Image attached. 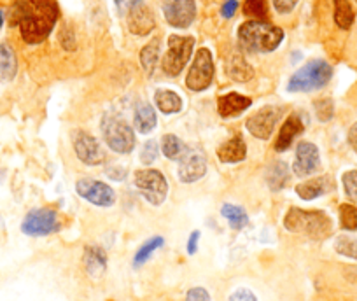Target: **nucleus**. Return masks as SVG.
<instances>
[{
	"label": "nucleus",
	"instance_id": "nucleus-1",
	"mask_svg": "<svg viewBox=\"0 0 357 301\" xmlns=\"http://www.w3.org/2000/svg\"><path fill=\"white\" fill-rule=\"evenodd\" d=\"M58 16L60 9L54 0H23L15 11V22L26 44H40L53 32Z\"/></svg>",
	"mask_w": 357,
	"mask_h": 301
},
{
	"label": "nucleus",
	"instance_id": "nucleus-2",
	"mask_svg": "<svg viewBox=\"0 0 357 301\" xmlns=\"http://www.w3.org/2000/svg\"><path fill=\"white\" fill-rule=\"evenodd\" d=\"M284 40V30L264 22H245L238 29V43L249 53H272Z\"/></svg>",
	"mask_w": 357,
	"mask_h": 301
},
{
	"label": "nucleus",
	"instance_id": "nucleus-3",
	"mask_svg": "<svg viewBox=\"0 0 357 301\" xmlns=\"http://www.w3.org/2000/svg\"><path fill=\"white\" fill-rule=\"evenodd\" d=\"M284 226L291 233H303L307 237L326 238L331 233V219L319 210H301L293 207L284 217Z\"/></svg>",
	"mask_w": 357,
	"mask_h": 301
},
{
	"label": "nucleus",
	"instance_id": "nucleus-4",
	"mask_svg": "<svg viewBox=\"0 0 357 301\" xmlns=\"http://www.w3.org/2000/svg\"><path fill=\"white\" fill-rule=\"evenodd\" d=\"M333 75V68L324 60H310L300 70L291 75L287 90L291 93H303V91L321 90L329 83Z\"/></svg>",
	"mask_w": 357,
	"mask_h": 301
},
{
	"label": "nucleus",
	"instance_id": "nucleus-5",
	"mask_svg": "<svg viewBox=\"0 0 357 301\" xmlns=\"http://www.w3.org/2000/svg\"><path fill=\"white\" fill-rule=\"evenodd\" d=\"M102 135L109 149L119 155H128L135 147V133L132 126L116 114H105L102 119Z\"/></svg>",
	"mask_w": 357,
	"mask_h": 301
},
{
	"label": "nucleus",
	"instance_id": "nucleus-6",
	"mask_svg": "<svg viewBox=\"0 0 357 301\" xmlns=\"http://www.w3.org/2000/svg\"><path fill=\"white\" fill-rule=\"evenodd\" d=\"M195 39L190 36H170L168 37V49L165 53L161 68L167 75L175 77L183 72L193 54Z\"/></svg>",
	"mask_w": 357,
	"mask_h": 301
},
{
	"label": "nucleus",
	"instance_id": "nucleus-7",
	"mask_svg": "<svg viewBox=\"0 0 357 301\" xmlns=\"http://www.w3.org/2000/svg\"><path fill=\"white\" fill-rule=\"evenodd\" d=\"M58 230H60V217L54 208H33L22 222V231L29 237H46Z\"/></svg>",
	"mask_w": 357,
	"mask_h": 301
},
{
	"label": "nucleus",
	"instance_id": "nucleus-8",
	"mask_svg": "<svg viewBox=\"0 0 357 301\" xmlns=\"http://www.w3.org/2000/svg\"><path fill=\"white\" fill-rule=\"evenodd\" d=\"M135 187L151 205H161L167 198L168 183L160 170L144 169L135 172Z\"/></svg>",
	"mask_w": 357,
	"mask_h": 301
},
{
	"label": "nucleus",
	"instance_id": "nucleus-9",
	"mask_svg": "<svg viewBox=\"0 0 357 301\" xmlns=\"http://www.w3.org/2000/svg\"><path fill=\"white\" fill-rule=\"evenodd\" d=\"M212 79H214V61H212V54L207 47H202L195 54L193 65H191L190 72H188L186 86L191 91H204L211 86Z\"/></svg>",
	"mask_w": 357,
	"mask_h": 301
},
{
	"label": "nucleus",
	"instance_id": "nucleus-10",
	"mask_svg": "<svg viewBox=\"0 0 357 301\" xmlns=\"http://www.w3.org/2000/svg\"><path fill=\"white\" fill-rule=\"evenodd\" d=\"M72 146H74L75 156L86 165H100L105 162V153L98 140L82 130L72 132Z\"/></svg>",
	"mask_w": 357,
	"mask_h": 301
},
{
	"label": "nucleus",
	"instance_id": "nucleus-11",
	"mask_svg": "<svg viewBox=\"0 0 357 301\" xmlns=\"http://www.w3.org/2000/svg\"><path fill=\"white\" fill-rule=\"evenodd\" d=\"M75 191L79 196L97 207H111L116 201L114 190L102 180L79 179L75 184Z\"/></svg>",
	"mask_w": 357,
	"mask_h": 301
},
{
	"label": "nucleus",
	"instance_id": "nucleus-12",
	"mask_svg": "<svg viewBox=\"0 0 357 301\" xmlns=\"http://www.w3.org/2000/svg\"><path fill=\"white\" fill-rule=\"evenodd\" d=\"M279 114L280 111L277 107H273V105L261 107L259 111L249 116V119L245 121V128L256 139L268 140L272 137L273 130H275L277 121H279Z\"/></svg>",
	"mask_w": 357,
	"mask_h": 301
},
{
	"label": "nucleus",
	"instance_id": "nucleus-13",
	"mask_svg": "<svg viewBox=\"0 0 357 301\" xmlns=\"http://www.w3.org/2000/svg\"><path fill=\"white\" fill-rule=\"evenodd\" d=\"M163 15L168 25L175 29H188L197 16L195 0H165Z\"/></svg>",
	"mask_w": 357,
	"mask_h": 301
},
{
	"label": "nucleus",
	"instance_id": "nucleus-14",
	"mask_svg": "<svg viewBox=\"0 0 357 301\" xmlns=\"http://www.w3.org/2000/svg\"><path fill=\"white\" fill-rule=\"evenodd\" d=\"M207 173V160L198 150H188L183 158L178 160L177 177L181 183L191 184L200 180Z\"/></svg>",
	"mask_w": 357,
	"mask_h": 301
},
{
	"label": "nucleus",
	"instance_id": "nucleus-15",
	"mask_svg": "<svg viewBox=\"0 0 357 301\" xmlns=\"http://www.w3.org/2000/svg\"><path fill=\"white\" fill-rule=\"evenodd\" d=\"M321 167V156L315 144L300 142L296 147V158L293 163V172L298 177H307L310 173L317 172Z\"/></svg>",
	"mask_w": 357,
	"mask_h": 301
},
{
	"label": "nucleus",
	"instance_id": "nucleus-16",
	"mask_svg": "<svg viewBox=\"0 0 357 301\" xmlns=\"http://www.w3.org/2000/svg\"><path fill=\"white\" fill-rule=\"evenodd\" d=\"M126 25L133 36L144 37L153 32L154 26H156V20H154L153 11L147 6L140 4L126 15Z\"/></svg>",
	"mask_w": 357,
	"mask_h": 301
},
{
	"label": "nucleus",
	"instance_id": "nucleus-17",
	"mask_svg": "<svg viewBox=\"0 0 357 301\" xmlns=\"http://www.w3.org/2000/svg\"><path fill=\"white\" fill-rule=\"evenodd\" d=\"M305 130L303 121L298 114H291L289 118L284 121L282 128H280L279 137H277V142H275V150L277 153H282V150L289 149L293 140L300 135L301 132Z\"/></svg>",
	"mask_w": 357,
	"mask_h": 301
},
{
	"label": "nucleus",
	"instance_id": "nucleus-18",
	"mask_svg": "<svg viewBox=\"0 0 357 301\" xmlns=\"http://www.w3.org/2000/svg\"><path fill=\"white\" fill-rule=\"evenodd\" d=\"M84 268L91 279H100L107 270V254L98 245H89L84 251Z\"/></svg>",
	"mask_w": 357,
	"mask_h": 301
},
{
	"label": "nucleus",
	"instance_id": "nucleus-19",
	"mask_svg": "<svg viewBox=\"0 0 357 301\" xmlns=\"http://www.w3.org/2000/svg\"><path fill=\"white\" fill-rule=\"evenodd\" d=\"M252 100L249 97H243L238 93H226L219 97L218 112L222 118H233V116L242 114L245 109L250 107Z\"/></svg>",
	"mask_w": 357,
	"mask_h": 301
},
{
	"label": "nucleus",
	"instance_id": "nucleus-20",
	"mask_svg": "<svg viewBox=\"0 0 357 301\" xmlns=\"http://www.w3.org/2000/svg\"><path fill=\"white\" fill-rule=\"evenodd\" d=\"M335 187L333 180L328 176L317 177V179L305 180V183L298 184L296 186V194L301 200H315V198L322 196L328 191H331Z\"/></svg>",
	"mask_w": 357,
	"mask_h": 301
},
{
	"label": "nucleus",
	"instance_id": "nucleus-21",
	"mask_svg": "<svg viewBox=\"0 0 357 301\" xmlns=\"http://www.w3.org/2000/svg\"><path fill=\"white\" fill-rule=\"evenodd\" d=\"M247 156V147L245 142L240 135H235L233 139H229L228 142L222 144L218 149V158L222 163H238L243 162Z\"/></svg>",
	"mask_w": 357,
	"mask_h": 301
},
{
	"label": "nucleus",
	"instance_id": "nucleus-22",
	"mask_svg": "<svg viewBox=\"0 0 357 301\" xmlns=\"http://www.w3.org/2000/svg\"><path fill=\"white\" fill-rule=\"evenodd\" d=\"M226 74H228L229 79L236 81V83H247L254 77L252 67L240 53H233L229 56L228 63H226Z\"/></svg>",
	"mask_w": 357,
	"mask_h": 301
},
{
	"label": "nucleus",
	"instance_id": "nucleus-23",
	"mask_svg": "<svg viewBox=\"0 0 357 301\" xmlns=\"http://www.w3.org/2000/svg\"><path fill=\"white\" fill-rule=\"evenodd\" d=\"M18 72V60L16 53L8 43L0 44V83H9L16 77Z\"/></svg>",
	"mask_w": 357,
	"mask_h": 301
},
{
	"label": "nucleus",
	"instance_id": "nucleus-24",
	"mask_svg": "<svg viewBox=\"0 0 357 301\" xmlns=\"http://www.w3.org/2000/svg\"><path fill=\"white\" fill-rule=\"evenodd\" d=\"M133 123L139 133H151L158 125V118L154 109L149 104H139L133 116Z\"/></svg>",
	"mask_w": 357,
	"mask_h": 301
},
{
	"label": "nucleus",
	"instance_id": "nucleus-25",
	"mask_svg": "<svg viewBox=\"0 0 357 301\" xmlns=\"http://www.w3.org/2000/svg\"><path fill=\"white\" fill-rule=\"evenodd\" d=\"M289 180V167L284 162H275L266 169V183L272 191H280Z\"/></svg>",
	"mask_w": 357,
	"mask_h": 301
},
{
	"label": "nucleus",
	"instance_id": "nucleus-26",
	"mask_svg": "<svg viewBox=\"0 0 357 301\" xmlns=\"http://www.w3.org/2000/svg\"><path fill=\"white\" fill-rule=\"evenodd\" d=\"M154 102L163 114H175L183 109V100L177 93L170 90H158L154 93Z\"/></svg>",
	"mask_w": 357,
	"mask_h": 301
},
{
	"label": "nucleus",
	"instance_id": "nucleus-27",
	"mask_svg": "<svg viewBox=\"0 0 357 301\" xmlns=\"http://www.w3.org/2000/svg\"><path fill=\"white\" fill-rule=\"evenodd\" d=\"M161 150H163V155L167 156L168 160H175V162H178V160L183 158L190 149H188L186 144L178 139L177 135L168 133V135H165L163 139H161Z\"/></svg>",
	"mask_w": 357,
	"mask_h": 301
},
{
	"label": "nucleus",
	"instance_id": "nucleus-28",
	"mask_svg": "<svg viewBox=\"0 0 357 301\" xmlns=\"http://www.w3.org/2000/svg\"><path fill=\"white\" fill-rule=\"evenodd\" d=\"M221 214L229 222L233 230H242V228L249 224V215H247V212L240 205L225 203L221 208Z\"/></svg>",
	"mask_w": 357,
	"mask_h": 301
},
{
	"label": "nucleus",
	"instance_id": "nucleus-29",
	"mask_svg": "<svg viewBox=\"0 0 357 301\" xmlns=\"http://www.w3.org/2000/svg\"><path fill=\"white\" fill-rule=\"evenodd\" d=\"M356 15H354L350 0H335V22L340 29L349 30L352 26Z\"/></svg>",
	"mask_w": 357,
	"mask_h": 301
},
{
	"label": "nucleus",
	"instance_id": "nucleus-30",
	"mask_svg": "<svg viewBox=\"0 0 357 301\" xmlns=\"http://www.w3.org/2000/svg\"><path fill=\"white\" fill-rule=\"evenodd\" d=\"M158 58H160V39H153L140 51V63H142L146 74H153L154 68H156Z\"/></svg>",
	"mask_w": 357,
	"mask_h": 301
},
{
	"label": "nucleus",
	"instance_id": "nucleus-31",
	"mask_svg": "<svg viewBox=\"0 0 357 301\" xmlns=\"http://www.w3.org/2000/svg\"><path fill=\"white\" fill-rule=\"evenodd\" d=\"M163 245H165V240L161 237H153V238H151V240H147L146 244H144L142 247H140L139 251H137L135 258H133V265H135V266H142L144 263H146L147 259H149L151 256H153V252L158 251V249H160V247H163Z\"/></svg>",
	"mask_w": 357,
	"mask_h": 301
},
{
	"label": "nucleus",
	"instance_id": "nucleus-32",
	"mask_svg": "<svg viewBox=\"0 0 357 301\" xmlns=\"http://www.w3.org/2000/svg\"><path fill=\"white\" fill-rule=\"evenodd\" d=\"M243 13L256 22H263L268 18V2L266 0H245Z\"/></svg>",
	"mask_w": 357,
	"mask_h": 301
},
{
	"label": "nucleus",
	"instance_id": "nucleus-33",
	"mask_svg": "<svg viewBox=\"0 0 357 301\" xmlns=\"http://www.w3.org/2000/svg\"><path fill=\"white\" fill-rule=\"evenodd\" d=\"M340 221L345 230H357V208L350 203L340 205Z\"/></svg>",
	"mask_w": 357,
	"mask_h": 301
},
{
	"label": "nucleus",
	"instance_id": "nucleus-34",
	"mask_svg": "<svg viewBox=\"0 0 357 301\" xmlns=\"http://www.w3.org/2000/svg\"><path fill=\"white\" fill-rule=\"evenodd\" d=\"M335 249L338 254L347 256V258L357 259V238L340 237L338 240H336Z\"/></svg>",
	"mask_w": 357,
	"mask_h": 301
},
{
	"label": "nucleus",
	"instance_id": "nucleus-35",
	"mask_svg": "<svg viewBox=\"0 0 357 301\" xmlns=\"http://www.w3.org/2000/svg\"><path fill=\"white\" fill-rule=\"evenodd\" d=\"M158 158V142L156 140H147L142 147V153H140V162L144 165H151V163L156 162Z\"/></svg>",
	"mask_w": 357,
	"mask_h": 301
},
{
	"label": "nucleus",
	"instance_id": "nucleus-36",
	"mask_svg": "<svg viewBox=\"0 0 357 301\" xmlns=\"http://www.w3.org/2000/svg\"><path fill=\"white\" fill-rule=\"evenodd\" d=\"M343 187H345L347 196L357 200V172L350 170V172L343 173Z\"/></svg>",
	"mask_w": 357,
	"mask_h": 301
},
{
	"label": "nucleus",
	"instance_id": "nucleus-37",
	"mask_svg": "<svg viewBox=\"0 0 357 301\" xmlns=\"http://www.w3.org/2000/svg\"><path fill=\"white\" fill-rule=\"evenodd\" d=\"M315 109H317V118L321 121H328L333 116V102L331 100H319L315 102Z\"/></svg>",
	"mask_w": 357,
	"mask_h": 301
},
{
	"label": "nucleus",
	"instance_id": "nucleus-38",
	"mask_svg": "<svg viewBox=\"0 0 357 301\" xmlns=\"http://www.w3.org/2000/svg\"><path fill=\"white\" fill-rule=\"evenodd\" d=\"M60 43L63 46V49L74 51L75 49V36L72 32L70 26H63L60 32Z\"/></svg>",
	"mask_w": 357,
	"mask_h": 301
},
{
	"label": "nucleus",
	"instance_id": "nucleus-39",
	"mask_svg": "<svg viewBox=\"0 0 357 301\" xmlns=\"http://www.w3.org/2000/svg\"><path fill=\"white\" fill-rule=\"evenodd\" d=\"M186 301H211V294L204 287H193L188 291Z\"/></svg>",
	"mask_w": 357,
	"mask_h": 301
},
{
	"label": "nucleus",
	"instance_id": "nucleus-40",
	"mask_svg": "<svg viewBox=\"0 0 357 301\" xmlns=\"http://www.w3.org/2000/svg\"><path fill=\"white\" fill-rule=\"evenodd\" d=\"M298 0H273V6H275L277 13L280 15H287V13L293 11L296 8Z\"/></svg>",
	"mask_w": 357,
	"mask_h": 301
},
{
	"label": "nucleus",
	"instance_id": "nucleus-41",
	"mask_svg": "<svg viewBox=\"0 0 357 301\" xmlns=\"http://www.w3.org/2000/svg\"><path fill=\"white\" fill-rule=\"evenodd\" d=\"M114 4H116V8L119 9V13H121V15H128L133 8H137V6L142 4V0H114Z\"/></svg>",
	"mask_w": 357,
	"mask_h": 301
},
{
	"label": "nucleus",
	"instance_id": "nucleus-42",
	"mask_svg": "<svg viewBox=\"0 0 357 301\" xmlns=\"http://www.w3.org/2000/svg\"><path fill=\"white\" fill-rule=\"evenodd\" d=\"M229 301H257L252 291L249 289H236L235 293L229 296Z\"/></svg>",
	"mask_w": 357,
	"mask_h": 301
},
{
	"label": "nucleus",
	"instance_id": "nucleus-43",
	"mask_svg": "<svg viewBox=\"0 0 357 301\" xmlns=\"http://www.w3.org/2000/svg\"><path fill=\"white\" fill-rule=\"evenodd\" d=\"M236 9H238V2H236V0H226L221 8V15L225 16V18H231V16H235Z\"/></svg>",
	"mask_w": 357,
	"mask_h": 301
},
{
	"label": "nucleus",
	"instance_id": "nucleus-44",
	"mask_svg": "<svg viewBox=\"0 0 357 301\" xmlns=\"http://www.w3.org/2000/svg\"><path fill=\"white\" fill-rule=\"evenodd\" d=\"M198 240H200V231H193L188 240V254H195L198 251Z\"/></svg>",
	"mask_w": 357,
	"mask_h": 301
},
{
	"label": "nucleus",
	"instance_id": "nucleus-45",
	"mask_svg": "<svg viewBox=\"0 0 357 301\" xmlns=\"http://www.w3.org/2000/svg\"><path fill=\"white\" fill-rule=\"evenodd\" d=\"M349 142L354 147V150L357 153V123H354L352 128L349 130Z\"/></svg>",
	"mask_w": 357,
	"mask_h": 301
},
{
	"label": "nucleus",
	"instance_id": "nucleus-46",
	"mask_svg": "<svg viewBox=\"0 0 357 301\" xmlns=\"http://www.w3.org/2000/svg\"><path fill=\"white\" fill-rule=\"evenodd\" d=\"M2 23H4V13L0 11V26H2Z\"/></svg>",
	"mask_w": 357,
	"mask_h": 301
}]
</instances>
